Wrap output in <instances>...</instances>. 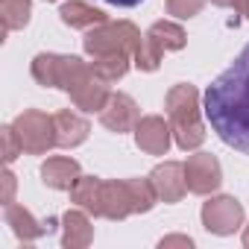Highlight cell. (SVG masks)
<instances>
[{"label":"cell","mask_w":249,"mask_h":249,"mask_svg":"<svg viewBox=\"0 0 249 249\" xmlns=\"http://www.w3.org/2000/svg\"><path fill=\"white\" fill-rule=\"evenodd\" d=\"M100 120L111 132H129L138 126V106L129 94H111L108 103L100 108Z\"/></svg>","instance_id":"cell-10"},{"label":"cell","mask_w":249,"mask_h":249,"mask_svg":"<svg viewBox=\"0 0 249 249\" xmlns=\"http://www.w3.org/2000/svg\"><path fill=\"white\" fill-rule=\"evenodd\" d=\"M185 47V30L173 21H159L150 27V33L144 36V47L135 56V65L141 71H156L161 56L170 50H182Z\"/></svg>","instance_id":"cell-6"},{"label":"cell","mask_w":249,"mask_h":249,"mask_svg":"<svg viewBox=\"0 0 249 249\" xmlns=\"http://www.w3.org/2000/svg\"><path fill=\"white\" fill-rule=\"evenodd\" d=\"M6 223L15 229V234L18 237H24V240H33V237H38V234H44L47 229H50V223L44 226V223H38L24 205H6Z\"/></svg>","instance_id":"cell-15"},{"label":"cell","mask_w":249,"mask_h":249,"mask_svg":"<svg viewBox=\"0 0 249 249\" xmlns=\"http://www.w3.org/2000/svg\"><path fill=\"white\" fill-rule=\"evenodd\" d=\"M205 117L223 144L249 156V44L208 85Z\"/></svg>","instance_id":"cell-1"},{"label":"cell","mask_w":249,"mask_h":249,"mask_svg":"<svg viewBox=\"0 0 249 249\" xmlns=\"http://www.w3.org/2000/svg\"><path fill=\"white\" fill-rule=\"evenodd\" d=\"M12 126H15L18 141H21V147H24L27 153L41 156V153H47L50 147H56V120H53L50 114H44V111L30 108V111H24V114L15 117Z\"/></svg>","instance_id":"cell-7"},{"label":"cell","mask_w":249,"mask_h":249,"mask_svg":"<svg viewBox=\"0 0 249 249\" xmlns=\"http://www.w3.org/2000/svg\"><path fill=\"white\" fill-rule=\"evenodd\" d=\"M0 12H3V33L21 30L30 21V0H3Z\"/></svg>","instance_id":"cell-19"},{"label":"cell","mask_w":249,"mask_h":249,"mask_svg":"<svg viewBox=\"0 0 249 249\" xmlns=\"http://www.w3.org/2000/svg\"><path fill=\"white\" fill-rule=\"evenodd\" d=\"M170 126L161 120V117H144L138 120V126H135V141L144 153L150 156H164L167 147H170Z\"/></svg>","instance_id":"cell-12"},{"label":"cell","mask_w":249,"mask_h":249,"mask_svg":"<svg viewBox=\"0 0 249 249\" xmlns=\"http://www.w3.org/2000/svg\"><path fill=\"white\" fill-rule=\"evenodd\" d=\"M185 182H188V191H194V194H211L223 182L220 161L208 153L191 156L188 164H185Z\"/></svg>","instance_id":"cell-9"},{"label":"cell","mask_w":249,"mask_h":249,"mask_svg":"<svg viewBox=\"0 0 249 249\" xmlns=\"http://www.w3.org/2000/svg\"><path fill=\"white\" fill-rule=\"evenodd\" d=\"M243 243H246V246H249V231H246V237H243Z\"/></svg>","instance_id":"cell-26"},{"label":"cell","mask_w":249,"mask_h":249,"mask_svg":"<svg viewBox=\"0 0 249 249\" xmlns=\"http://www.w3.org/2000/svg\"><path fill=\"white\" fill-rule=\"evenodd\" d=\"M237 12L249 18V0H240V3H237Z\"/></svg>","instance_id":"cell-24"},{"label":"cell","mask_w":249,"mask_h":249,"mask_svg":"<svg viewBox=\"0 0 249 249\" xmlns=\"http://www.w3.org/2000/svg\"><path fill=\"white\" fill-rule=\"evenodd\" d=\"M106 3H114V6H123V9H129V6H138L141 0H106Z\"/></svg>","instance_id":"cell-23"},{"label":"cell","mask_w":249,"mask_h":249,"mask_svg":"<svg viewBox=\"0 0 249 249\" xmlns=\"http://www.w3.org/2000/svg\"><path fill=\"white\" fill-rule=\"evenodd\" d=\"M41 176H44V185L47 188H56V191H71L79 179V164L73 159H65V156H53L44 161L41 167Z\"/></svg>","instance_id":"cell-13"},{"label":"cell","mask_w":249,"mask_h":249,"mask_svg":"<svg viewBox=\"0 0 249 249\" xmlns=\"http://www.w3.org/2000/svg\"><path fill=\"white\" fill-rule=\"evenodd\" d=\"M144 47V36L129 24V21H117V24H97L88 36H85V50L91 56H106V53H126V56H138V50Z\"/></svg>","instance_id":"cell-5"},{"label":"cell","mask_w":249,"mask_h":249,"mask_svg":"<svg viewBox=\"0 0 249 249\" xmlns=\"http://www.w3.org/2000/svg\"><path fill=\"white\" fill-rule=\"evenodd\" d=\"M205 6V0H167V12L176 18H194Z\"/></svg>","instance_id":"cell-20"},{"label":"cell","mask_w":249,"mask_h":249,"mask_svg":"<svg viewBox=\"0 0 249 249\" xmlns=\"http://www.w3.org/2000/svg\"><path fill=\"white\" fill-rule=\"evenodd\" d=\"M73 202H79L85 211H94L100 217L120 220L135 211H150L159 199L150 179H129V182H103L94 176H79L71 188Z\"/></svg>","instance_id":"cell-3"},{"label":"cell","mask_w":249,"mask_h":249,"mask_svg":"<svg viewBox=\"0 0 249 249\" xmlns=\"http://www.w3.org/2000/svg\"><path fill=\"white\" fill-rule=\"evenodd\" d=\"M167 114L176 144L182 150H196L205 141V129L199 120V94L194 85H173L167 91Z\"/></svg>","instance_id":"cell-4"},{"label":"cell","mask_w":249,"mask_h":249,"mask_svg":"<svg viewBox=\"0 0 249 249\" xmlns=\"http://www.w3.org/2000/svg\"><path fill=\"white\" fill-rule=\"evenodd\" d=\"M106 82H114L120 79L123 73L129 71V56L126 53H106V56H94V65H91Z\"/></svg>","instance_id":"cell-17"},{"label":"cell","mask_w":249,"mask_h":249,"mask_svg":"<svg viewBox=\"0 0 249 249\" xmlns=\"http://www.w3.org/2000/svg\"><path fill=\"white\" fill-rule=\"evenodd\" d=\"M59 15H62V21H65L68 27H79V30H82V27L106 24V12H100V9L82 3V0H71V3H65Z\"/></svg>","instance_id":"cell-16"},{"label":"cell","mask_w":249,"mask_h":249,"mask_svg":"<svg viewBox=\"0 0 249 249\" xmlns=\"http://www.w3.org/2000/svg\"><path fill=\"white\" fill-rule=\"evenodd\" d=\"M214 3H217V6H234V9H237L240 0H214Z\"/></svg>","instance_id":"cell-25"},{"label":"cell","mask_w":249,"mask_h":249,"mask_svg":"<svg viewBox=\"0 0 249 249\" xmlns=\"http://www.w3.org/2000/svg\"><path fill=\"white\" fill-rule=\"evenodd\" d=\"M53 120H56V144L59 147H79L88 138V120H82L79 114L65 108V111L53 114Z\"/></svg>","instance_id":"cell-14"},{"label":"cell","mask_w":249,"mask_h":249,"mask_svg":"<svg viewBox=\"0 0 249 249\" xmlns=\"http://www.w3.org/2000/svg\"><path fill=\"white\" fill-rule=\"evenodd\" d=\"M33 76L41 85H56L71 94L76 108L85 111H100L108 103V82L88 68L76 56H56V53H41L33 59Z\"/></svg>","instance_id":"cell-2"},{"label":"cell","mask_w":249,"mask_h":249,"mask_svg":"<svg viewBox=\"0 0 249 249\" xmlns=\"http://www.w3.org/2000/svg\"><path fill=\"white\" fill-rule=\"evenodd\" d=\"M243 220V208L231 196H217L202 205V223L214 234H231Z\"/></svg>","instance_id":"cell-8"},{"label":"cell","mask_w":249,"mask_h":249,"mask_svg":"<svg viewBox=\"0 0 249 249\" xmlns=\"http://www.w3.org/2000/svg\"><path fill=\"white\" fill-rule=\"evenodd\" d=\"M150 182H153L159 199H164V202H176V199H182V194L188 191V182H185V164L164 161V164H159V167L150 173Z\"/></svg>","instance_id":"cell-11"},{"label":"cell","mask_w":249,"mask_h":249,"mask_svg":"<svg viewBox=\"0 0 249 249\" xmlns=\"http://www.w3.org/2000/svg\"><path fill=\"white\" fill-rule=\"evenodd\" d=\"M3 182H6V205H9V202H12V191H15V176L6 170V173H3Z\"/></svg>","instance_id":"cell-22"},{"label":"cell","mask_w":249,"mask_h":249,"mask_svg":"<svg viewBox=\"0 0 249 249\" xmlns=\"http://www.w3.org/2000/svg\"><path fill=\"white\" fill-rule=\"evenodd\" d=\"M21 150H24V147H21V141H18L15 126H3V159H6V164L15 161Z\"/></svg>","instance_id":"cell-21"},{"label":"cell","mask_w":249,"mask_h":249,"mask_svg":"<svg viewBox=\"0 0 249 249\" xmlns=\"http://www.w3.org/2000/svg\"><path fill=\"white\" fill-rule=\"evenodd\" d=\"M91 240V226L82 211L65 214V246H85Z\"/></svg>","instance_id":"cell-18"}]
</instances>
